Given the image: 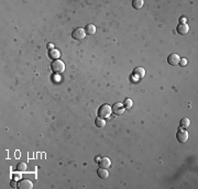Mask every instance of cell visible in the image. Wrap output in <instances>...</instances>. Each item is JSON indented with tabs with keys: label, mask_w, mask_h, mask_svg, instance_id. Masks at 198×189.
I'll return each instance as SVG.
<instances>
[{
	"label": "cell",
	"mask_w": 198,
	"mask_h": 189,
	"mask_svg": "<svg viewBox=\"0 0 198 189\" xmlns=\"http://www.w3.org/2000/svg\"><path fill=\"white\" fill-rule=\"evenodd\" d=\"M186 63H187V59H186V58H181L179 64H181L182 66H185V65H186Z\"/></svg>",
	"instance_id": "obj_19"
},
{
	"label": "cell",
	"mask_w": 198,
	"mask_h": 189,
	"mask_svg": "<svg viewBox=\"0 0 198 189\" xmlns=\"http://www.w3.org/2000/svg\"><path fill=\"white\" fill-rule=\"evenodd\" d=\"M133 105V102H132V100L130 98H127L124 99V102H123V107H124V109H130L131 107Z\"/></svg>",
	"instance_id": "obj_17"
},
{
	"label": "cell",
	"mask_w": 198,
	"mask_h": 189,
	"mask_svg": "<svg viewBox=\"0 0 198 189\" xmlns=\"http://www.w3.org/2000/svg\"><path fill=\"white\" fill-rule=\"evenodd\" d=\"M99 166L101 168H106V169H108V168L111 166V162H110V160H109L108 157H102V158H100V161H99Z\"/></svg>",
	"instance_id": "obj_10"
},
{
	"label": "cell",
	"mask_w": 198,
	"mask_h": 189,
	"mask_svg": "<svg viewBox=\"0 0 198 189\" xmlns=\"http://www.w3.org/2000/svg\"><path fill=\"white\" fill-rule=\"evenodd\" d=\"M72 36H73V39L78 40V41L84 40V39H85V36H86V31L83 28L75 29V30L73 31V33H72Z\"/></svg>",
	"instance_id": "obj_3"
},
{
	"label": "cell",
	"mask_w": 198,
	"mask_h": 189,
	"mask_svg": "<svg viewBox=\"0 0 198 189\" xmlns=\"http://www.w3.org/2000/svg\"><path fill=\"white\" fill-rule=\"evenodd\" d=\"M51 67H52V69L54 73H63L64 70H65V65L62 61H60V59H54L52 64H51Z\"/></svg>",
	"instance_id": "obj_2"
},
{
	"label": "cell",
	"mask_w": 198,
	"mask_h": 189,
	"mask_svg": "<svg viewBox=\"0 0 198 189\" xmlns=\"http://www.w3.org/2000/svg\"><path fill=\"white\" fill-rule=\"evenodd\" d=\"M189 126H191V120L188 119V118H183V119L181 120V126H182V129H187Z\"/></svg>",
	"instance_id": "obj_14"
},
{
	"label": "cell",
	"mask_w": 198,
	"mask_h": 189,
	"mask_svg": "<svg viewBox=\"0 0 198 189\" xmlns=\"http://www.w3.org/2000/svg\"><path fill=\"white\" fill-rule=\"evenodd\" d=\"M18 172H25L27 170V164L25 163H20V164H18Z\"/></svg>",
	"instance_id": "obj_18"
},
{
	"label": "cell",
	"mask_w": 198,
	"mask_h": 189,
	"mask_svg": "<svg viewBox=\"0 0 198 189\" xmlns=\"http://www.w3.org/2000/svg\"><path fill=\"white\" fill-rule=\"evenodd\" d=\"M50 57H52L53 59H57L60 57V52L57 49H51L50 51Z\"/></svg>",
	"instance_id": "obj_16"
},
{
	"label": "cell",
	"mask_w": 198,
	"mask_h": 189,
	"mask_svg": "<svg viewBox=\"0 0 198 189\" xmlns=\"http://www.w3.org/2000/svg\"><path fill=\"white\" fill-rule=\"evenodd\" d=\"M112 113V108L110 107L109 105H102L101 107H99L98 109V117L100 118H109Z\"/></svg>",
	"instance_id": "obj_1"
},
{
	"label": "cell",
	"mask_w": 198,
	"mask_h": 189,
	"mask_svg": "<svg viewBox=\"0 0 198 189\" xmlns=\"http://www.w3.org/2000/svg\"><path fill=\"white\" fill-rule=\"evenodd\" d=\"M112 112L114 114H117V116H121V114H123V112H124V107H123V105L120 104V102H117V104L113 105Z\"/></svg>",
	"instance_id": "obj_6"
},
{
	"label": "cell",
	"mask_w": 198,
	"mask_h": 189,
	"mask_svg": "<svg viewBox=\"0 0 198 189\" xmlns=\"http://www.w3.org/2000/svg\"><path fill=\"white\" fill-rule=\"evenodd\" d=\"M97 174L100 178H102V179H106L109 177V173H108V170H107L106 168H99L98 170H97Z\"/></svg>",
	"instance_id": "obj_11"
},
{
	"label": "cell",
	"mask_w": 198,
	"mask_h": 189,
	"mask_svg": "<svg viewBox=\"0 0 198 189\" xmlns=\"http://www.w3.org/2000/svg\"><path fill=\"white\" fill-rule=\"evenodd\" d=\"M132 6H133V8L134 9H141L143 6H144V1L143 0H133L132 1Z\"/></svg>",
	"instance_id": "obj_13"
},
{
	"label": "cell",
	"mask_w": 198,
	"mask_h": 189,
	"mask_svg": "<svg viewBox=\"0 0 198 189\" xmlns=\"http://www.w3.org/2000/svg\"><path fill=\"white\" fill-rule=\"evenodd\" d=\"M86 31V34H89V35H92L96 33V27L94 24H88L85 29Z\"/></svg>",
	"instance_id": "obj_12"
},
{
	"label": "cell",
	"mask_w": 198,
	"mask_h": 189,
	"mask_svg": "<svg viewBox=\"0 0 198 189\" xmlns=\"http://www.w3.org/2000/svg\"><path fill=\"white\" fill-rule=\"evenodd\" d=\"M95 123H96V126H98V128H104V126H106V121H105V119H104V118H100V117H98V118L96 119Z\"/></svg>",
	"instance_id": "obj_15"
},
{
	"label": "cell",
	"mask_w": 198,
	"mask_h": 189,
	"mask_svg": "<svg viewBox=\"0 0 198 189\" xmlns=\"http://www.w3.org/2000/svg\"><path fill=\"white\" fill-rule=\"evenodd\" d=\"M188 31H189L188 24H186V23H181V24H178V27H177V32H178L179 34H182V35L187 34Z\"/></svg>",
	"instance_id": "obj_9"
},
{
	"label": "cell",
	"mask_w": 198,
	"mask_h": 189,
	"mask_svg": "<svg viewBox=\"0 0 198 189\" xmlns=\"http://www.w3.org/2000/svg\"><path fill=\"white\" fill-rule=\"evenodd\" d=\"M179 61H181V57L179 55H177V54H171L169 57H167V62L170 65L172 66H176L179 64Z\"/></svg>",
	"instance_id": "obj_7"
},
{
	"label": "cell",
	"mask_w": 198,
	"mask_h": 189,
	"mask_svg": "<svg viewBox=\"0 0 198 189\" xmlns=\"http://www.w3.org/2000/svg\"><path fill=\"white\" fill-rule=\"evenodd\" d=\"M145 75V69L143 67H136L134 70H133V77H136V79H141V78L144 77Z\"/></svg>",
	"instance_id": "obj_8"
},
{
	"label": "cell",
	"mask_w": 198,
	"mask_h": 189,
	"mask_svg": "<svg viewBox=\"0 0 198 189\" xmlns=\"http://www.w3.org/2000/svg\"><path fill=\"white\" fill-rule=\"evenodd\" d=\"M14 174H15V175H14V177H15V178H18V177H21V174H19V173H14Z\"/></svg>",
	"instance_id": "obj_20"
},
{
	"label": "cell",
	"mask_w": 198,
	"mask_h": 189,
	"mask_svg": "<svg viewBox=\"0 0 198 189\" xmlns=\"http://www.w3.org/2000/svg\"><path fill=\"white\" fill-rule=\"evenodd\" d=\"M11 185H12V187H18V185H17V184H15L14 182H11Z\"/></svg>",
	"instance_id": "obj_21"
},
{
	"label": "cell",
	"mask_w": 198,
	"mask_h": 189,
	"mask_svg": "<svg viewBox=\"0 0 198 189\" xmlns=\"http://www.w3.org/2000/svg\"><path fill=\"white\" fill-rule=\"evenodd\" d=\"M176 139H177V141L181 142V143L187 142V140H188V132H187L186 130H183V129L178 130L176 133Z\"/></svg>",
	"instance_id": "obj_4"
},
{
	"label": "cell",
	"mask_w": 198,
	"mask_h": 189,
	"mask_svg": "<svg viewBox=\"0 0 198 189\" xmlns=\"http://www.w3.org/2000/svg\"><path fill=\"white\" fill-rule=\"evenodd\" d=\"M18 188L20 189H32L33 188V182L29 179H22L18 182Z\"/></svg>",
	"instance_id": "obj_5"
}]
</instances>
